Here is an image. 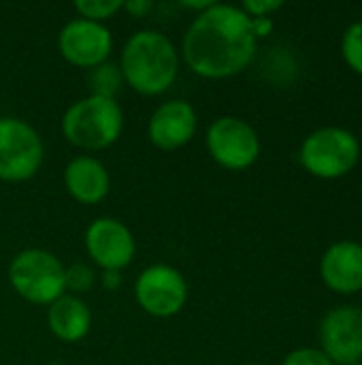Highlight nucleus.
I'll use <instances>...</instances> for the list:
<instances>
[{
    "mask_svg": "<svg viewBox=\"0 0 362 365\" xmlns=\"http://www.w3.org/2000/svg\"><path fill=\"white\" fill-rule=\"evenodd\" d=\"M47 327L51 336L64 344L81 342L92 329V310L83 297L64 293L47 306Z\"/></svg>",
    "mask_w": 362,
    "mask_h": 365,
    "instance_id": "nucleus-15",
    "label": "nucleus"
},
{
    "mask_svg": "<svg viewBox=\"0 0 362 365\" xmlns=\"http://www.w3.org/2000/svg\"><path fill=\"white\" fill-rule=\"evenodd\" d=\"M154 9L156 4L151 0H128L122 6V11H126L130 17H147Z\"/></svg>",
    "mask_w": 362,
    "mask_h": 365,
    "instance_id": "nucleus-22",
    "label": "nucleus"
},
{
    "mask_svg": "<svg viewBox=\"0 0 362 365\" xmlns=\"http://www.w3.org/2000/svg\"><path fill=\"white\" fill-rule=\"evenodd\" d=\"M73 6L81 19L105 24L122 11L124 2L122 0H77Z\"/></svg>",
    "mask_w": 362,
    "mask_h": 365,
    "instance_id": "nucleus-17",
    "label": "nucleus"
},
{
    "mask_svg": "<svg viewBox=\"0 0 362 365\" xmlns=\"http://www.w3.org/2000/svg\"><path fill=\"white\" fill-rule=\"evenodd\" d=\"M62 137L77 150L102 152L119 141L124 111L117 98L87 94L66 107L60 122Z\"/></svg>",
    "mask_w": 362,
    "mask_h": 365,
    "instance_id": "nucleus-3",
    "label": "nucleus"
},
{
    "mask_svg": "<svg viewBox=\"0 0 362 365\" xmlns=\"http://www.w3.org/2000/svg\"><path fill=\"white\" fill-rule=\"evenodd\" d=\"M45 160L38 130L15 115L0 118V182L21 184L32 180Z\"/></svg>",
    "mask_w": 362,
    "mask_h": 365,
    "instance_id": "nucleus-6",
    "label": "nucleus"
},
{
    "mask_svg": "<svg viewBox=\"0 0 362 365\" xmlns=\"http://www.w3.org/2000/svg\"><path fill=\"white\" fill-rule=\"evenodd\" d=\"M354 365H362V364H354Z\"/></svg>",
    "mask_w": 362,
    "mask_h": 365,
    "instance_id": "nucleus-27",
    "label": "nucleus"
},
{
    "mask_svg": "<svg viewBox=\"0 0 362 365\" xmlns=\"http://www.w3.org/2000/svg\"><path fill=\"white\" fill-rule=\"evenodd\" d=\"M117 64L124 86L141 96H160L177 81L181 56L169 34L145 28L126 38Z\"/></svg>",
    "mask_w": 362,
    "mask_h": 365,
    "instance_id": "nucleus-2",
    "label": "nucleus"
},
{
    "mask_svg": "<svg viewBox=\"0 0 362 365\" xmlns=\"http://www.w3.org/2000/svg\"><path fill=\"white\" fill-rule=\"evenodd\" d=\"M9 284L32 306H51L66 293V265L45 248H26L9 263Z\"/></svg>",
    "mask_w": 362,
    "mask_h": 365,
    "instance_id": "nucleus-4",
    "label": "nucleus"
},
{
    "mask_svg": "<svg viewBox=\"0 0 362 365\" xmlns=\"http://www.w3.org/2000/svg\"><path fill=\"white\" fill-rule=\"evenodd\" d=\"M211 4H213V0H181V2H179V6H183V9H188V11H194V15L207 11Z\"/></svg>",
    "mask_w": 362,
    "mask_h": 365,
    "instance_id": "nucleus-25",
    "label": "nucleus"
},
{
    "mask_svg": "<svg viewBox=\"0 0 362 365\" xmlns=\"http://www.w3.org/2000/svg\"><path fill=\"white\" fill-rule=\"evenodd\" d=\"M64 188L68 197L81 205H98L109 197L111 175L105 163L90 154H79L70 158L62 173Z\"/></svg>",
    "mask_w": 362,
    "mask_h": 365,
    "instance_id": "nucleus-13",
    "label": "nucleus"
},
{
    "mask_svg": "<svg viewBox=\"0 0 362 365\" xmlns=\"http://www.w3.org/2000/svg\"><path fill=\"white\" fill-rule=\"evenodd\" d=\"M320 276L324 284L341 295H352L362 291V246L356 242L333 244L322 261Z\"/></svg>",
    "mask_w": 362,
    "mask_h": 365,
    "instance_id": "nucleus-14",
    "label": "nucleus"
},
{
    "mask_svg": "<svg viewBox=\"0 0 362 365\" xmlns=\"http://www.w3.org/2000/svg\"><path fill=\"white\" fill-rule=\"evenodd\" d=\"M256 47L258 41L252 30V19L243 9L213 2L190 21L181 38L179 56L196 77L228 79L252 64Z\"/></svg>",
    "mask_w": 362,
    "mask_h": 365,
    "instance_id": "nucleus-1",
    "label": "nucleus"
},
{
    "mask_svg": "<svg viewBox=\"0 0 362 365\" xmlns=\"http://www.w3.org/2000/svg\"><path fill=\"white\" fill-rule=\"evenodd\" d=\"M341 53L348 62V66L362 75V21L352 24L341 41Z\"/></svg>",
    "mask_w": 362,
    "mask_h": 365,
    "instance_id": "nucleus-19",
    "label": "nucleus"
},
{
    "mask_svg": "<svg viewBox=\"0 0 362 365\" xmlns=\"http://www.w3.org/2000/svg\"><path fill=\"white\" fill-rule=\"evenodd\" d=\"M250 365H258V364H250Z\"/></svg>",
    "mask_w": 362,
    "mask_h": 365,
    "instance_id": "nucleus-26",
    "label": "nucleus"
},
{
    "mask_svg": "<svg viewBox=\"0 0 362 365\" xmlns=\"http://www.w3.org/2000/svg\"><path fill=\"white\" fill-rule=\"evenodd\" d=\"M58 51L75 68L92 71L113 51V34L105 24L75 17L58 32Z\"/></svg>",
    "mask_w": 362,
    "mask_h": 365,
    "instance_id": "nucleus-10",
    "label": "nucleus"
},
{
    "mask_svg": "<svg viewBox=\"0 0 362 365\" xmlns=\"http://www.w3.org/2000/svg\"><path fill=\"white\" fill-rule=\"evenodd\" d=\"M98 282V276L92 265L87 263H73L66 265V293L70 295H85L90 293Z\"/></svg>",
    "mask_w": 362,
    "mask_h": 365,
    "instance_id": "nucleus-18",
    "label": "nucleus"
},
{
    "mask_svg": "<svg viewBox=\"0 0 362 365\" xmlns=\"http://www.w3.org/2000/svg\"><path fill=\"white\" fill-rule=\"evenodd\" d=\"M205 145L213 163L226 171H245L260 156V137L256 128L237 115L213 120L207 128Z\"/></svg>",
    "mask_w": 362,
    "mask_h": 365,
    "instance_id": "nucleus-7",
    "label": "nucleus"
},
{
    "mask_svg": "<svg viewBox=\"0 0 362 365\" xmlns=\"http://www.w3.org/2000/svg\"><path fill=\"white\" fill-rule=\"evenodd\" d=\"M188 280L166 263L147 265L134 282V299L139 308L154 319H171L188 304Z\"/></svg>",
    "mask_w": 362,
    "mask_h": 365,
    "instance_id": "nucleus-8",
    "label": "nucleus"
},
{
    "mask_svg": "<svg viewBox=\"0 0 362 365\" xmlns=\"http://www.w3.org/2000/svg\"><path fill=\"white\" fill-rule=\"evenodd\" d=\"M100 284L105 291H117L122 287V272H100Z\"/></svg>",
    "mask_w": 362,
    "mask_h": 365,
    "instance_id": "nucleus-24",
    "label": "nucleus"
},
{
    "mask_svg": "<svg viewBox=\"0 0 362 365\" xmlns=\"http://www.w3.org/2000/svg\"><path fill=\"white\" fill-rule=\"evenodd\" d=\"M85 252L100 272H124L137 255L132 231L113 216L94 218L85 229Z\"/></svg>",
    "mask_w": 362,
    "mask_h": 365,
    "instance_id": "nucleus-9",
    "label": "nucleus"
},
{
    "mask_svg": "<svg viewBox=\"0 0 362 365\" xmlns=\"http://www.w3.org/2000/svg\"><path fill=\"white\" fill-rule=\"evenodd\" d=\"M322 353L335 365L361 364L362 357V310L341 306L331 310L320 323Z\"/></svg>",
    "mask_w": 362,
    "mask_h": 365,
    "instance_id": "nucleus-11",
    "label": "nucleus"
},
{
    "mask_svg": "<svg viewBox=\"0 0 362 365\" xmlns=\"http://www.w3.org/2000/svg\"><path fill=\"white\" fill-rule=\"evenodd\" d=\"M250 19H252V17H250ZM252 30H254L256 41H260V38H265L267 34H271V30H273V19H271V17H256V19H252Z\"/></svg>",
    "mask_w": 362,
    "mask_h": 365,
    "instance_id": "nucleus-23",
    "label": "nucleus"
},
{
    "mask_svg": "<svg viewBox=\"0 0 362 365\" xmlns=\"http://www.w3.org/2000/svg\"><path fill=\"white\" fill-rule=\"evenodd\" d=\"M87 86H90V94H94V96L115 98L119 88L124 86L119 64L107 60V62L94 66L92 71H87Z\"/></svg>",
    "mask_w": 362,
    "mask_h": 365,
    "instance_id": "nucleus-16",
    "label": "nucleus"
},
{
    "mask_svg": "<svg viewBox=\"0 0 362 365\" xmlns=\"http://www.w3.org/2000/svg\"><path fill=\"white\" fill-rule=\"evenodd\" d=\"M198 130L196 109L183 98H171L154 109L147 122V139L162 152H175L188 145Z\"/></svg>",
    "mask_w": 362,
    "mask_h": 365,
    "instance_id": "nucleus-12",
    "label": "nucleus"
},
{
    "mask_svg": "<svg viewBox=\"0 0 362 365\" xmlns=\"http://www.w3.org/2000/svg\"><path fill=\"white\" fill-rule=\"evenodd\" d=\"M282 365H335L320 349H297Z\"/></svg>",
    "mask_w": 362,
    "mask_h": 365,
    "instance_id": "nucleus-20",
    "label": "nucleus"
},
{
    "mask_svg": "<svg viewBox=\"0 0 362 365\" xmlns=\"http://www.w3.org/2000/svg\"><path fill=\"white\" fill-rule=\"evenodd\" d=\"M282 6H284V2H277V0H245L241 4L243 13L247 17H252V19H256V17H271Z\"/></svg>",
    "mask_w": 362,
    "mask_h": 365,
    "instance_id": "nucleus-21",
    "label": "nucleus"
},
{
    "mask_svg": "<svg viewBox=\"0 0 362 365\" xmlns=\"http://www.w3.org/2000/svg\"><path fill=\"white\" fill-rule=\"evenodd\" d=\"M301 165L316 178L337 180L348 175L358 158L361 143L354 133L339 126H324L314 130L301 145Z\"/></svg>",
    "mask_w": 362,
    "mask_h": 365,
    "instance_id": "nucleus-5",
    "label": "nucleus"
},
{
    "mask_svg": "<svg viewBox=\"0 0 362 365\" xmlns=\"http://www.w3.org/2000/svg\"><path fill=\"white\" fill-rule=\"evenodd\" d=\"M361 359H362V357H361Z\"/></svg>",
    "mask_w": 362,
    "mask_h": 365,
    "instance_id": "nucleus-28",
    "label": "nucleus"
}]
</instances>
